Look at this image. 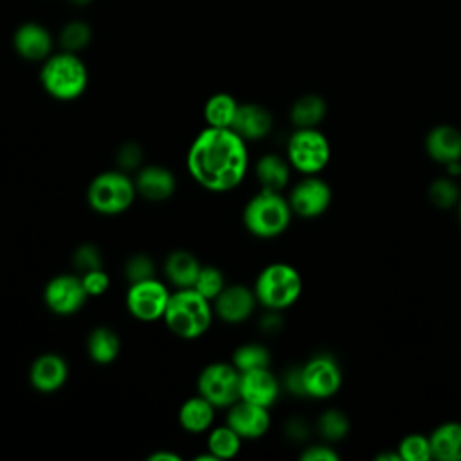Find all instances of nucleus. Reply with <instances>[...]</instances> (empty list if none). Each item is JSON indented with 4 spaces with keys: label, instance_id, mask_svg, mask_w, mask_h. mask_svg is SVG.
I'll return each mask as SVG.
<instances>
[{
    "label": "nucleus",
    "instance_id": "1",
    "mask_svg": "<svg viewBox=\"0 0 461 461\" xmlns=\"http://www.w3.org/2000/svg\"><path fill=\"white\" fill-rule=\"evenodd\" d=\"M185 167L211 193L236 189L249 171V148L232 128L205 126L189 144Z\"/></svg>",
    "mask_w": 461,
    "mask_h": 461
},
{
    "label": "nucleus",
    "instance_id": "2",
    "mask_svg": "<svg viewBox=\"0 0 461 461\" xmlns=\"http://www.w3.org/2000/svg\"><path fill=\"white\" fill-rule=\"evenodd\" d=\"M212 303L194 288H176L171 292L162 321L167 330L184 340H194L205 335L212 324Z\"/></svg>",
    "mask_w": 461,
    "mask_h": 461
},
{
    "label": "nucleus",
    "instance_id": "3",
    "mask_svg": "<svg viewBox=\"0 0 461 461\" xmlns=\"http://www.w3.org/2000/svg\"><path fill=\"white\" fill-rule=\"evenodd\" d=\"M288 198L279 191L259 189L243 207V225L256 238H276L286 230L292 220Z\"/></svg>",
    "mask_w": 461,
    "mask_h": 461
},
{
    "label": "nucleus",
    "instance_id": "4",
    "mask_svg": "<svg viewBox=\"0 0 461 461\" xmlns=\"http://www.w3.org/2000/svg\"><path fill=\"white\" fill-rule=\"evenodd\" d=\"M135 198V180L122 169L103 171L95 175L86 187V203L92 211L104 216L126 212Z\"/></svg>",
    "mask_w": 461,
    "mask_h": 461
},
{
    "label": "nucleus",
    "instance_id": "5",
    "mask_svg": "<svg viewBox=\"0 0 461 461\" xmlns=\"http://www.w3.org/2000/svg\"><path fill=\"white\" fill-rule=\"evenodd\" d=\"M252 290L258 304L267 310L281 312L299 299L303 292V279L292 265L270 263L258 274Z\"/></svg>",
    "mask_w": 461,
    "mask_h": 461
},
{
    "label": "nucleus",
    "instance_id": "6",
    "mask_svg": "<svg viewBox=\"0 0 461 461\" xmlns=\"http://www.w3.org/2000/svg\"><path fill=\"white\" fill-rule=\"evenodd\" d=\"M43 90L58 101L77 99L88 83L83 61L74 52H59L50 56L40 72Z\"/></svg>",
    "mask_w": 461,
    "mask_h": 461
},
{
    "label": "nucleus",
    "instance_id": "7",
    "mask_svg": "<svg viewBox=\"0 0 461 461\" xmlns=\"http://www.w3.org/2000/svg\"><path fill=\"white\" fill-rule=\"evenodd\" d=\"M330 142L315 128H297L286 144V158L304 175L319 173L330 160Z\"/></svg>",
    "mask_w": 461,
    "mask_h": 461
},
{
    "label": "nucleus",
    "instance_id": "8",
    "mask_svg": "<svg viewBox=\"0 0 461 461\" xmlns=\"http://www.w3.org/2000/svg\"><path fill=\"white\" fill-rule=\"evenodd\" d=\"M240 378L241 373L232 362H211L198 375V394L216 409H229L240 400Z\"/></svg>",
    "mask_w": 461,
    "mask_h": 461
},
{
    "label": "nucleus",
    "instance_id": "9",
    "mask_svg": "<svg viewBox=\"0 0 461 461\" xmlns=\"http://www.w3.org/2000/svg\"><path fill=\"white\" fill-rule=\"evenodd\" d=\"M171 290L158 277L130 283L126 290V310L140 322H155L164 317Z\"/></svg>",
    "mask_w": 461,
    "mask_h": 461
},
{
    "label": "nucleus",
    "instance_id": "10",
    "mask_svg": "<svg viewBox=\"0 0 461 461\" xmlns=\"http://www.w3.org/2000/svg\"><path fill=\"white\" fill-rule=\"evenodd\" d=\"M88 299V294L83 286L81 276L76 274H58L47 281L43 288L45 306L61 317L74 315L79 312Z\"/></svg>",
    "mask_w": 461,
    "mask_h": 461
},
{
    "label": "nucleus",
    "instance_id": "11",
    "mask_svg": "<svg viewBox=\"0 0 461 461\" xmlns=\"http://www.w3.org/2000/svg\"><path fill=\"white\" fill-rule=\"evenodd\" d=\"M301 375H303L304 393L306 396H312V398H330L339 391L342 384L340 367L328 355H317L310 358L301 367Z\"/></svg>",
    "mask_w": 461,
    "mask_h": 461
},
{
    "label": "nucleus",
    "instance_id": "12",
    "mask_svg": "<svg viewBox=\"0 0 461 461\" xmlns=\"http://www.w3.org/2000/svg\"><path fill=\"white\" fill-rule=\"evenodd\" d=\"M258 299L250 286L241 283L225 285V288L212 301L214 317L221 319L227 324L245 322L256 310Z\"/></svg>",
    "mask_w": 461,
    "mask_h": 461
},
{
    "label": "nucleus",
    "instance_id": "13",
    "mask_svg": "<svg viewBox=\"0 0 461 461\" xmlns=\"http://www.w3.org/2000/svg\"><path fill=\"white\" fill-rule=\"evenodd\" d=\"M288 202L294 214L301 218H315L330 207L331 189L322 178L308 175L294 185Z\"/></svg>",
    "mask_w": 461,
    "mask_h": 461
},
{
    "label": "nucleus",
    "instance_id": "14",
    "mask_svg": "<svg viewBox=\"0 0 461 461\" xmlns=\"http://www.w3.org/2000/svg\"><path fill=\"white\" fill-rule=\"evenodd\" d=\"M241 439H258L270 427V412L267 407L238 400L227 409V421Z\"/></svg>",
    "mask_w": 461,
    "mask_h": 461
},
{
    "label": "nucleus",
    "instance_id": "15",
    "mask_svg": "<svg viewBox=\"0 0 461 461\" xmlns=\"http://www.w3.org/2000/svg\"><path fill=\"white\" fill-rule=\"evenodd\" d=\"M67 380L68 364L58 353H43L36 357L29 367V382L38 393H56L67 384Z\"/></svg>",
    "mask_w": 461,
    "mask_h": 461
},
{
    "label": "nucleus",
    "instance_id": "16",
    "mask_svg": "<svg viewBox=\"0 0 461 461\" xmlns=\"http://www.w3.org/2000/svg\"><path fill=\"white\" fill-rule=\"evenodd\" d=\"M281 384L268 367H259L241 373L240 400L270 409L279 398Z\"/></svg>",
    "mask_w": 461,
    "mask_h": 461
},
{
    "label": "nucleus",
    "instance_id": "17",
    "mask_svg": "<svg viewBox=\"0 0 461 461\" xmlns=\"http://www.w3.org/2000/svg\"><path fill=\"white\" fill-rule=\"evenodd\" d=\"M133 180L137 194L148 202H166L176 189V178L173 171L158 164L139 167Z\"/></svg>",
    "mask_w": 461,
    "mask_h": 461
},
{
    "label": "nucleus",
    "instance_id": "18",
    "mask_svg": "<svg viewBox=\"0 0 461 461\" xmlns=\"http://www.w3.org/2000/svg\"><path fill=\"white\" fill-rule=\"evenodd\" d=\"M272 126H274V117L265 106L256 103H243L238 106V112L230 128L243 140H259L272 131Z\"/></svg>",
    "mask_w": 461,
    "mask_h": 461
},
{
    "label": "nucleus",
    "instance_id": "19",
    "mask_svg": "<svg viewBox=\"0 0 461 461\" xmlns=\"http://www.w3.org/2000/svg\"><path fill=\"white\" fill-rule=\"evenodd\" d=\"M427 153L441 164L457 162L461 158V131L448 124L432 128L425 139Z\"/></svg>",
    "mask_w": 461,
    "mask_h": 461
},
{
    "label": "nucleus",
    "instance_id": "20",
    "mask_svg": "<svg viewBox=\"0 0 461 461\" xmlns=\"http://www.w3.org/2000/svg\"><path fill=\"white\" fill-rule=\"evenodd\" d=\"M216 407L202 394L189 396L178 409V423L185 432L202 434L207 432L214 423Z\"/></svg>",
    "mask_w": 461,
    "mask_h": 461
},
{
    "label": "nucleus",
    "instance_id": "21",
    "mask_svg": "<svg viewBox=\"0 0 461 461\" xmlns=\"http://www.w3.org/2000/svg\"><path fill=\"white\" fill-rule=\"evenodd\" d=\"M202 265L187 250H173L164 259V276L175 288H193Z\"/></svg>",
    "mask_w": 461,
    "mask_h": 461
},
{
    "label": "nucleus",
    "instance_id": "22",
    "mask_svg": "<svg viewBox=\"0 0 461 461\" xmlns=\"http://www.w3.org/2000/svg\"><path fill=\"white\" fill-rule=\"evenodd\" d=\"M50 34L38 23H25L14 34V49L25 59H45L50 52Z\"/></svg>",
    "mask_w": 461,
    "mask_h": 461
},
{
    "label": "nucleus",
    "instance_id": "23",
    "mask_svg": "<svg viewBox=\"0 0 461 461\" xmlns=\"http://www.w3.org/2000/svg\"><path fill=\"white\" fill-rule=\"evenodd\" d=\"M290 167L292 166L288 158L277 153H265L263 157L258 158L254 166V173L261 189L281 193L290 180Z\"/></svg>",
    "mask_w": 461,
    "mask_h": 461
},
{
    "label": "nucleus",
    "instance_id": "24",
    "mask_svg": "<svg viewBox=\"0 0 461 461\" xmlns=\"http://www.w3.org/2000/svg\"><path fill=\"white\" fill-rule=\"evenodd\" d=\"M86 353L94 364L108 366L121 353V339L108 326H95L86 337Z\"/></svg>",
    "mask_w": 461,
    "mask_h": 461
},
{
    "label": "nucleus",
    "instance_id": "25",
    "mask_svg": "<svg viewBox=\"0 0 461 461\" xmlns=\"http://www.w3.org/2000/svg\"><path fill=\"white\" fill-rule=\"evenodd\" d=\"M432 457L439 461H461V423L448 421L429 436Z\"/></svg>",
    "mask_w": 461,
    "mask_h": 461
},
{
    "label": "nucleus",
    "instance_id": "26",
    "mask_svg": "<svg viewBox=\"0 0 461 461\" xmlns=\"http://www.w3.org/2000/svg\"><path fill=\"white\" fill-rule=\"evenodd\" d=\"M240 103L225 92L211 95L203 104V121L212 128H230Z\"/></svg>",
    "mask_w": 461,
    "mask_h": 461
},
{
    "label": "nucleus",
    "instance_id": "27",
    "mask_svg": "<svg viewBox=\"0 0 461 461\" xmlns=\"http://www.w3.org/2000/svg\"><path fill=\"white\" fill-rule=\"evenodd\" d=\"M241 441L243 439L238 436V432L225 423L209 429L205 445L216 459H230L240 452Z\"/></svg>",
    "mask_w": 461,
    "mask_h": 461
},
{
    "label": "nucleus",
    "instance_id": "28",
    "mask_svg": "<svg viewBox=\"0 0 461 461\" xmlns=\"http://www.w3.org/2000/svg\"><path fill=\"white\" fill-rule=\"evenodd\" d=\"M326 113V103L322 97L315 94H306L299 97L292 110H290V119L297 128H315L324 119Z\"/></svg>",
    "mask_w": 461,
    "mask_h": 461
},
{
    "label": "nucleus",
    "instance_id": "29",
    "mask_svg": "<svg viewBox=\"0 0 461 461\" xmlns=\"http://www.w3.org/2000/svg\"><path fill=\"white\" fill-rule=\"evenodd\" d=\"M230 362L236 366L240 373L259 369V367H268L270 366V351L267 346L259 342H245L238 346L232 351Z\"/></svg>",
    "mask_w": 461,
    "mask_h": 461
},
{
    "label": "nucleus",
    "instance_id": "30",
    "mask_svg": "<svg viewBox=\"0 0 461 461\" xmlns=\"http://www.w3.org/2000/svg\"><path fill=\"white\" fill-rule=\"evenodd\" d=\"M225 285H227L225 276H223V272L218 267H214V265H202L193 288L212 303L216 299V295L225 288Z\"/></svg>",
    "mask_w": 461,
    "mask_h": 461
},
{
    "label": "nucleus",
    "instance_id": "31",
    "mask_svg": "<svg viewBox=\"0 0 461 461\" xmlns=\"http://www.w3.org/2000/svg\"><path fill=\"white\" fill-rule=\"evenodd\" d=\"M319 432L322 438L330 439V441H339L342 439L348 430H349V423L344 412L337 411V409H330L326 411L321 418H319Z\"/></svg>",
    "mask_w": 461,
    "mask_h": 461
},
{
    "label": "nucleus",
    "instance_id": "32",
    "mask_svg": "<svg viewBox=\"0 0 461 461\" xmlns=\"http://www.w3.org/2000/svg\"><path fill=\"white\" fill-rule=\"evenodd\" d=\"M398 452L407 461H429L432 457L430 439L421 434H411L402 439Z\"/></svg>",
    "mask_w": 461,
    "mask_h": 461
},
{
    "label": "nucleus",
    "instance_id": "33",
    "mask_svg": "<svg viewBox=\"0 0 461 461\" xmlns=\"http://www.w3.org/2000/svg\"><path fill=\"white\" fill-rule=\"evenodd\" d=\"M124 276L130 283L155 277V261L144 252H135L124 261Z\"/></svg>",
    "mask_w": 461,
    "mask_h": 461
},
{
    "label": "nucleus",
    "instance_id": "34",
    "mask_svg": "<svg viewBox=\"0 0 461 461\" xmlns=\"http://www.w3.org/2000/svg\"><path fill=\"white\" fill-rule=\"evenodd\" d=\"M429 196L438 207H452L459 202V187L450 178H438L429 189Z\"/></svg>",
    "mask_w": 461,
    "mask_h": 461
},
{
    "label": "nucleus",
    "instance_id": "35",
    "mask_svg": "<svg viewBox=\"0 0 461 461\" xmlns=\"http://www.w3.org/2000/svg\"><path fill=\"white\" fill-rule=\"evenodd\" d=\"M72 263L76 270L83 274L94 268H103V256L95 243H81L72 254Z\"/></svg>",
    "mask_w": 461,
    "mask_h": 461
},
{
    "label": "nucleus",
    "instance_id": "36",
    "mask_svg": "<svg viewBox=\"0 0 461 461\" xmlns=\"http://www.w3.org/2000/svg\"><path fill=\"white\" fill-rule=\"evenodd\" d=\"M90 40V29L83 22L68 23L61 32V45L68 52H76L83 49Z\"/></svg>",
    "mask_w": 461,
    "mask_h": 461
},
{
    "label": "nucleus",
    "instance_id": "37",
    "mask_svg": "<svg viewBox=\"0 0 461 461\" xmlns=\"http://www.w3.org/2000/svg\"><path fill=\"white\" fill-rule=\"evenodd\" d=\"M79 276H81V281H83V286H85L88 297H99V295L106 294L110 288V277L103 268H94V270L83 272Z\"/></svg>",
    "mask_w": 461,
    "mask_h": 461
},
{
    "label": "nucleus",
    "instance_id": "38",
    "mask_svg": "<svg viewBox=\"0 0 461 461\" xmlns=\"http://www.w3.org/2000/svg\"><path fill=\"white\" fill-rule=\"evenodd\" d=\"M142 162V148L137 142H124L117 151V166L119 169L130 173L139 169Z\"/></svg>",
    "mask_w": 461,
    "mask_h": 461
},
{
    "label": "nucleus",
    "instance_id": "39",
    "mask_svg": "<svg viewBox=\"0 0 461 461\" xmlns=\"http://www.w3.org/2000/svg\"><path fill=\"white\" fill-rule=\"evenodd\" d=\"M301 459H304V461H337L339 454L328 445H312L301 454Z\"/></svg>",
    "mask_w": 461,
    "mask_h": 461
},
{
    "label": "nucleus",
    "instance_id": "40",
    "mask_svg": "<svg viewBox=\"0 0 461 461\" xmlns=\"http://www.w3.org/2000/svg\"><path fill=\"white\" fill-rule=\"evenodd\" d=\"M285 387L297 396H306L304 393V384H303V375H301V367H294L286 373L285 376Z\"/></svg>",
    "mask_w": 461,
    "mask_h": 461
},
{
    "label": "nucleus",
    "instance_id": "41",
    "mask_svg": "<svg viewBox=\"0 0 461 461\" xmlns=\"http://www.w3.org/2000/svg\"><path fill=\"white\" fill-rule=\"evenodd\" d=\"M261 328H263L265 331H268V333H274V331L281 330V319H279L277 312L270 310V313L261 319Z\"/></svg>",
    "mask_w": 461,
    "mask_h": 461
},
{
    "label": "nucleus",
    "instance_id": "42",
    "mask_svg": "<svg viewBox=\"0 0 461 461\" xmlns=\"http://www.w3.org/2000/svg\"><path fill=\"white\" fill-rule=\"evenodd\" d=\"M148 459L149 461H180L182 456L175 454V452H169V450H157V452L149 454Z\"/></svg>",
    "mask_w": 461,
    "mask_h": 461
},
{
    "label": "nucleus",
    "instance_id": "43",
    "mask_svg": "<svg viewBox=\"0 0 461 461\" xmlns=\"http://www.w3.org/2000/svg\"><path fill=\"white\" fill-rule=\"evenodd\" d=\"M74 4H86V2H90V0H72Z\"/></svg>",
    "mask_w": 461,
    "mask_h": 461
},
{
    "label": "nucleus",
    "instance_id": "44",
    "mask_svg": "<svg viewBox=\"0 0 461 461\" xmlns=\"http://www.w3.org/2000/svg\"><path fill=\"white\" fill-rule=\"evenodd\" d=\"M459 221H461V200H459Z\"/></svg>",
    "mask_w": 461,
    "mask_h": 461
}]
</instances>
